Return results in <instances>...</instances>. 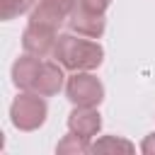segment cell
Listing matches in <instances>:
<instances>
[{"label": "cell", "mask_w": 155, "mask_h": 155, "mask_svg": "<svg viewBox=\"0 0 155 155\" xmlns=\"http://www.w3.org/2000/svg\"><path fill=\"white\" fill-rule=\"evenodd\" d=\"M78 0H39L29 12V22L44 24L48 29H61V24L73 15Z\"/></svg>", "instance_id": "obj_4"}, {"label": "cell", "mask_w": 155, "mask_h": 155, "mask_svg": "<svg viewBox=\"0 0 155 155\" xmlns=\"http://www.w3.org/2000/svg\"><path fill=\"white\" fill-rule=\"evenodd\" d=\"M56 153H58V155H85V153H92V143H90V138H82V136L68 131V133L58 140Z\"/></svg>", "instance_id": "obj_11"}, {"label": "cell", "mask_w": 155, "mask_h": 155, "mask_svg": "<svg viewBox=\"0 0 155 155\" xmlns=\"http://www.w3.org/2000/svg\"><path fill=\"white\" fill-rule=\"evenodd\" d=\"M56 41H58V31H56V29H48V27H44V24L29 22L27 29L22 31V48H24V53L36 56V58H48V56H53Z\"/></svg>", "instance_id": "obj_5"}, {"label": "cell", "mask_w": 155, "mask_h": 155, "mask_svg": "<svg viewBox=\"0 0 155 155\" xmlns=\"http://www.w3.org/2000/svg\"><path fill=\"white\" fill-rule=\"evenodd\" d=\"M65 70H97L104 61V48L92 41V39H80V34L75 36L73 34H58V41H56V48H53V56Z\"/></svg>", "instance_id": "obj_1"}, {"label": "cell", "mask_w": 155, "mask_h": 155, "mask_svg": "<svg viewBox=\"0 0 155 155\" xmlns=\"http://www.w3.org/2000/svg\"><path fill=\"white\" fill-rule=\"evenodd\" d=\"M63 82H65L63 65L58 61H41V68H39V75H36V82H34L31 92H39L41 97H51V94L61 92Z\"/></svg>", "instance_id": "obj_7"}, {"label": "cell", "mask_w": 155, "mask_h": 155, "mask_svg": "<svg viewBox=\"0 0 155 155\" xmlns=\"http://www.w3.org/2000/svg\"><path fill=\"white\" fill-rule=\"evenodd\" d=\"M39 0H0V19L2 22H10L19 15H27L34 10Z\"/></svg>", "instance_id": "obj_12"}, {"label": "cell", "mask_w": 155, "mask_h": 155, "mask_svg": "<svg viewBox=\"0 0 155 155\" xmlns=\"http://www.w3.org/2000/svg\"><path fill=\"white\" fill-rule=\"evenodd\" d=\"M133 150H136V145L131 140L121 138V136H102V138H97L92 143V153H107V155L124 153V155H131Z\"/></svg>", "instance_id": "obj_10"}, {"label": "cell", "mask_w": 155, "mask_h": 155, "mask_svg": "<svg viewBox=\"0 0 155 155\" xmlns=\"http://www.w3.org/2000/svg\"><path fill=\"white\" fill-rule=\"evenodd\" d=\"M46 114H48L46 99L39 92H31V90H22V94H17L15 102L10 104L12 126L17 131H24V133L41 128L44 121H46Z\"/></svg>", "instance_id": "obj_2"}, {"label": "cell", "mask_w": 155, "mask_h": 155, "mask_svg": "<svg viewBox=\"0 0 155 155\" xmlns=\"http://www.w3.org/2000/svg\"><path fill=\"white\" fill-rule=\"evenodd\" d=\"M109 5H111V0H78V5H75V7H80V10H87V12L104 15V12L109 10Z\"/></svg>", "instance_id": "obj_13"}, {"label": "cell", "mask_w": 155, "mask_h": 155, "mask_svg": "<svg viewBox=\"0 0 155 155\" xmlns=\"http://www.w3.org/2000/svg\"><path fill=\"white\" fill-rule=\"evenodd\" d=\"M68 24L75 34L80 36H87V39H99L107 29V19L104 15H97V12H87V10H80L75 7L73 15L68 17Z\"/></svg>", "instance_id": "obj_8"}, {"label": "cell", "mask_w": 155, "mask_h": 155, "mask_svg": "<svg viewBox=\"0 0 155 155\" xmlns=\"http://www.w3.org/2000/svg\"><path fill=\"white\" fill-rule=\"evenodd\" d=\"M102 128V116L97 111V107H73L70 116H68V131L82 136V138H94Z\"/></svg>", "instance_id": "obj_6"}, {"label": "cell", "mask_w": 155, "mask_h": 155, "mask_svg": "<svg viewBox=\"0 0 155 155\" xmlns=\"http://www.w3.org/2000/svg\"><path fill=\"white\" fill-rule=\"evenodd\" d=\"M65 97L73 107H99L104 99V85L92 70H78L65 82Z\"/></svg>", "instance_id": "obj_3"}, {"label": "cell", "mask_w": 155, "mask_h": 155, "mask_svg": "<svg viewBox=\"0 0 155 155\" xmlns=\"http://www.w3.org/2000/svg\"><path fill=\"white\" fill-rule=\"evenodd\" d=\"M41 61L44 58H36V56H19L15 63H12V82L17 90H34V82H36V75H39V68H41Z\"/></svg>", "instance_id": "obj_9"}, {"label": "cell", "mask_w": 155, "mask_h": 155, "mask_svg": "<svg viewBox=\"0 0 155 155\" xmlns=\"http://www.w3.org/2000/svg\"><path fill=\"white\" fill-rule=\"evenodd\" d=\"M140 153H143V155H155V131L148 133V136L143 138V143H140Z\"/></svg>", "instance_id": "obj_14"}]
</instances>
